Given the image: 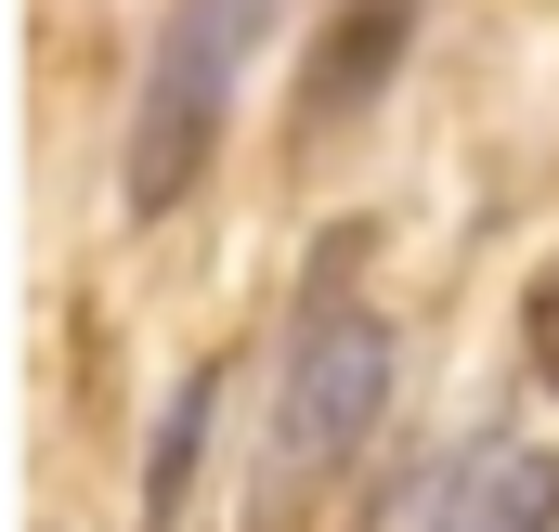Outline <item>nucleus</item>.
<instances>
[{
	"mask_svg": "<svg viewBox=\"0 0 559 532\" xmlns=\"http://www.w3.org/2000/svg\"><path fill=\"white\" fill-rule=\"evenodd\" d=\"M274 13H286V0H169V26H156V52H143L131 156H118L131 221H169V208L209 182L222 118H235V78H248V52H261V26H274Z\"/></svg>",
	"mask_w": 559,
	"mask_h": 532,
	"instance_id": "nucleus-1",
	"label": "nucleus"
},
{
	"mask_svg": "<svg viewBox=\"0 0 559 532\" xmlns=\"http://www.w3.org/2000/svg\"><path fill=\"white\" fill-rule=\"evenodd\" d=\"M391 377H404V351H391V325L352 299V286H312L299 299V325H286V377H274V494L299 481H325V468H352L365 455V428L391 415Z\"/></svg>",
	"mask_w": 559,
	"mask_h": 532,
	"instance_id": "nucleus-2",
	"label": "nucleus"
},
{
	"mask_svg": "<svg viewBox=\"0 0 559 532\" xmlns=\"http://www.w3.org/2000/svg\"><path fill=\"white\" fill-rule=\"evenodd\" d=\"M404 532H559V455L547 442H468V455H442L417 481V507Z\"/></svg>",
	"mask_w": 559,
	"mask_h": 532,
	"instance_id": "nucleus-3",
	"label": "nucleus"
},
{
	"mask_svg": "<svg viewBox=\"0 0 559 532\" xmlns=\"http://www.w3.org/2000/svg\"><path fill=\"white\" fill-rule=\"evenodd\" d=\"M404 26H417V0H352L338 26H325V52H312V78H299V131L312 118H352L378 78H391V52H404Z\"/></svg>",
	"mask_w": 559,
	"mask_h": 532,
	"instance_id": "nucleus-4",
	"label": "nucleus"
},
{
	"mask_svg": "<svg viewBox=\"0 0 559 532\" xmlns=\"http://www.w3.org/2000/svg\"><path fill=\"white\" fill-rule=\"evenodd\" d=\"M195 428H209V377H182V390H169L156 468H143V520H182V468H195Z\"/></svg>",
	"mask_w": 559,
	"mask_h": 532,
	"instance_id": "nucleus-5",
	"label": "nucleus"
},
{
	"mask_svg": "<svg viewBox=\"0 0 559 532\" xmlns=\"http://www.w3.org/2000/svg\"><path fill=\"white\" fill-rule=\"evenodd\" d=\"M521 364H534V390H559V261L521 286Z\"/></svg>",
	"mask_w": 559,
	"mask_h": 532,
	"instance_id": "nucleus-6",
	"label": "nucleus"
}]
</instances>
